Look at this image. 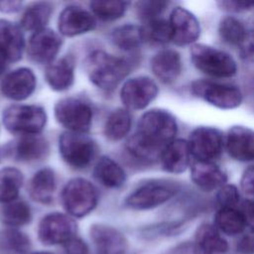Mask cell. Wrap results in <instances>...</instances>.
<instances>
[{
    "instance_id": "ac0fdd59",
    "label": "cell",
    "mask_w": 254,
    "mask_h": 254,
    "mask_svg": "<svg viewBox=\"0 0 254 254\" xmlns=\"http://www.w3.org/2000/svg\"><path fill=\"white\" fill-rule=\"evenodd\" d=\"M228 154L240 162L254 161V130L244 126L231 127L226 135Z\"/></svg>"
},
{
    "instance_id": "60d3db41",
    "label": "cell",
    "mask_w": 254,
    "mask_h": 254,
    "mask_svg": "<svg viewBox=\"0 0 254 254\" xmlns=\"http://www.w3.org/2000/svg\"><path fill=\"white\" fill-rule=\"evenodd\" d=\"M240 187L247 198L254 199V165L243 172L240 180Z\"/></svg>"
},
{
    "instance_id": "d6a6232c",
    "label": "cell",
    "mask_w": 254,
    "mask_h": 254,
    "mask_svg": "<svg viewBox=\"0 0 254 254\" xmlns=\"http://www.w3.org/2000/svg\"><path fill=\"white\" fill-rule=\"evenodd\" d=\"M30 248L31 241L25 233L11 227L0 231L1 254H28Z\"/></svg>"
},
{
    "instance_id": "3957f363",
    "label": "cell",
    "mask_w": 254,
    "mask_h": 254,
    "mask_svg": "<svg viewBox=\"0 0 254 254\" xmlns=\"http://www.w3.org/2000/svg\"><path fill=\"white\" fill-rule=\"evenodd\" d=\"M2 121L5 128L13 134L39 135L46 126L47 114L38 105L15 104L3 111Z\"/></svg>"
},
{
    "instance_id": "f546056e",
    "label": "cell",
    "mask_w": 254,
    "mask_h": 254,
    "mask_svg": "<svg viewBox=\"0 0 254 254\" xmlns=\"http://www.w3.org/2000/svg\"><path fill=\"white\" fill-rule=\"evenodd\" d=\"M53 13V6L48 2H36L31 4L21 18V26L34 33L46 28Z\"/></svg>"
},
{
    "instance_id": "5bb4252c",
    "label": "cell",
    "mask_w": 254,
    "mask_h": 254,
    "mask_svg": "<svg viewBox=\"0 0 254 254\" xmlns=\"http://www.w3.org/2000/svg\"><path fill=\"white\" fill-rule=\"evenodd\" d=\"M37 78L32 69L19 67L7 73L0 82V91L8 99L21 101L35 91Z\"/></svg>"
},
{
    "instance_id": "9a60e30c",
    "label": "cell",
    "mask_w": 254,
    "mask_h": 254,
    "mask_svg": "<svg viewBox=\"0 0 254 254\" xmlns=\"http://www.w3.org/2000/svg\"><path fill=\"white\" fill-rule=\"evenodd\" d=\"M169 23L172 41L178 46L190 45L199 37L200 27L196 17L184 7H177L172 11Z\"/></svg>"
},
{
    "instance_id": "5b68a950",
    "label": "cell",
    "mask_w": 254,
    "mask_h": 254,
    "mask_svg": "<svg viewBox=\"0 0 254 254\" xmlns=\"http://www.w3.org/2000/svg\"><path fill=\"white\" fill-rule=\"evenodd\" d=\"M180 188L181 186L177 182L170 180L150 181L132 191L126 197L124 204L135 210L152 209L175 196Z\"/></svg>"
},
{
    "instance_id": "b9f144b4",
    "label": "cell",
    "mask_w": 254,
    "mask_h": 254,
    "mask_svg": "<svg viewBox=\"0 0 254 254\" xmlns=\"http://www.w3.org/2000/svg\"><path fill=\"white\" fill-rule=\"evenodd\" d=\"M219 7L228 12H243L254 8V1H238V0H227L219 1L217 3Z\"/></svg>"
},
{
    "instance_id": "d6986e66",
    "label": "cell",
    "mask_w": 254,
    "mask_h": 254,
    "mask_svg": "<svg viewBox=\"0 0 254 254\" xmlns=\"http://www.w3.org/2000/svg\"><path fill=\"white\" fill-rule=\"evenodd\" d=\"M25 39L19 26L0 19V55L4 60L17 62L22 58Z\"/></svg>"
},
{
    "instance_id": "30bf717a",
    "label": "cell",
    "mask_w": 254,
    "mask_h": 254,
    "mask_svg": "<svg viewBox=\"0 0 254 254\" xmlns=\"http://www.w3.org/2000/svg\"><path fill=\"white\" fill-rule=\"evenodd\" d=\"M76 223L70 215L52 212L45 215L38 226V237L45 245H64L75 237Z\"/></svg>"
},
{
    "instance_id": "bcb514c9",
    "label": "cell",
    "mask_w": 254,
    "mask_h": 254,
    "mask_svg": "<svg viewBox=\"0 0 254 254\" xmlns=\"http://www.w3.org/2000/svg\"><path fill=\"white\" fill-rule=\"evenodd\" d=\"M240 210L244 215L247 225H249L250 227H254V199L246 198L241 203Z\"/></svg>"
},
{
    "instance_id": "e0dca14e",
    "label": "cell",
    "mask_w": 254,
    "mask_h": 254,
    "mask_svg": "<svg viewBox=\"0 0 254 254\" xmlns=\"http://www.w3.org/2000/svg\"><path fill=\"white\" fill-rule=\"evenodd\" d=\"M89 234L97 254H125L127 251L128 242L126 237L110 225L92 224Z\"/></svg>"
},
{
    "instance_id": "7a4b0ae2",
    "label": "cell",
    "mask_w": 254,
    "mask_h": 254,
    "mask_svg": "<svg viewBox=\"0 0 254 254\" xmlns=\"http://www.w3.org/2000/svg\"><path fill=\"white\" fill-rule=\"evenodd\" d=\"M132 66L131 61L101 50L93 51L84 61L89 80L105 91L113 90L128 75Z\"/></svg>"
},
{
    "instance_id": "d4e9b609",
    "label": "cell",
    "mask_w": 254,
    "mask_h": 254,
    "mask_svg": "<svg viewBox=\"0 0 254 254\" xmlns=\"http://www.w3.org/2000/svg\"><path fill=\"white\" fill-rule=\"evenodd\" d=\"M193 242L203 254H225L229 249L227 240L210 223H201L196 228Z\"/></svg>"
},
{
    "instance_id": "7402d4cb",
    "label": "cell",
    "mask_w": 254,
    "mask_h": 254,
    "mask_svg": "<svg viewBox=\"0 0 254 254\" xmlns=\"http://www.w3.org/2000/svg\"><path fill=\"white\" fill-rule=\"evenodd\" d=\"M151 69L154 75L164 83L174 82L182 72V60L174 50H162L151 60Z\"/></svg>"
},
{
    "instance_id": "6da1fadb",
    "label": "cell",
    "mask_w": 254,
    "mask_h": 254,
    "mask_svg": "<svg viewBox=\"0 0 254 254\" xmlns=\"http://www.w3.org/2000/svg\"><path fill=\"white\" fill-rule=\"evenodd\" d=\"M178 132L176 118L167 110L151 109L145 112L136 132L128 139L129 154L143 162H154L161 158L166 147L175 140Z\"/></svg>"
},
{
    "instance_id": "2e32d148",
    "label": "cell",
    "mask_w": 254,
    "mask_h": 254,
    "mask_svg": "<svg viewBox=\"0 0 254 254\" xmlns=\"http://www.w3.org/2000/svg\"><path fill=\"white\" fill-rule=\"evenodd\" d=\"M95 19L91 13L77 5L66 6L58 20L59 32L66 37H74L94 29Z\"/></svg>"
},
{
    "instance_id": "83f0119b",
    "label": "cell",
    "mask_w": 254,
    "mask_h": 254,
    "mask_svg": "<svg viewBox=\"0 0 254 254\" xmlns=\"http://www.w3.org/2000/svg\"><path fill=\"white\" fill-rule=\"evenodd\" d=\"M214 226L225 235L235 236L245 231L247 222L237 207H220L214 215Z\"/></svg>"
},
{
    "instance_id": "4316f807",
    "label": "cell",
    "mask_w": 254,
    "mask_h": 254,
    "mask_svg": "<svg viewBox=\"0 0 254 254\" xmlns=\"http://www.w3.org/2000/svg\"><path fill=\"white\" fill-rule=\"evenodd\" d=\"M93 176L97 182L109 189H118L126 181V174L122 167L106 156L101 157L95 164Z\"/></svg>"
},
{
    "instance_id": "74e56055",
    "label": "cell",
    "mask_w": 254,
    "mask_h": 254,
    "mask_svg": "<svg viewBox=\"0 0 254 254\" xmlns=\"http://www.w3.org/2000/svg\"><path fill=\"white\" fill-rule=\"evenodd\" d=\"M168 5L166 1H140L135 5V13L141 20L149 22L160 18Z\"/></svg>"
},
{
    "instance_id": "681fc988",
    "label": "cell",
    "mask_w": 254,
    "mask_h": 254,
    "mask_svg": "<svg viewBox=\"0 0 254 254\" xmlns=\"http://www.w3.org/2000/svg\"><path fill=\"white\" fill-rule=\"evenodd\" d=\"M30 254H52L50 252H44V251H39V252H33V253H30Z\"/></svg>"
},
{
    "instance_id": "8992f818",
    "label": "cell",
    "mask_w": 254,
    "mask_h": 254,
    "mask_svg": "<svg viewBox=\"0 0 254 254\" xmlns=\"http://www.w3.org/2000/svg\"><path fill=\"white\" fill-rule=\"evenodd\" d=\"M98 201L96 188L87 180L74 178L66 183L62 191V203L72 217H83L90 213Z\"/></svg>"
},
{
    "instance_id": "484cf974",
    "label": "cell",
    "mask_w": 254,
    "mask_h": 254,
    "mask_svg": "<svg viewBox=\"0 0 254 254\" xmlns=\"http://www.w3.org/2000/svg\"><path fill=\"white\" fill-rule=\"evenodd\" d=\"M57 188L56 174L50 168H43L36 172L29 183V194L39 203L48 204L53 201Z\"/></svg>"
},
{
    "instance_id": "7c38bea8",
    "label": "cell",
    "mask_w": 254,
    "mask_h": 254,
    "mask_svg": "<svg viewBox=\"0 0 254 254\" xmlns=\"http://www.w3.org/2000/svg\"><path fill=\"white\" fill-rule=\"evenodd\" d=\"M156 82L147 76H136L124 82L120 99L126 109L140 110L147 107L158 95Z\"/></svg>"
},
{
    "instance_id": "ee69618b",
    "label": "cell",
    "mask_w": 254,
    "mask_h": 254,
    "mask_svg": "<svg viewBox=\"0 0 254 254\" xmlns=\"http://www.w3.org/2000/svg\"><path fill=\"white\" fill-rule=\"evenodd\" d=\"M239 48L240 56L243 60L254 62V32L247 34L246 39Z\"/></svg>"
},
{
    "instance_id": "44dd1931",
    "label": "cell",
    "mask_w": 254,
    "mask_h": 254,
    "mask_svg": "<svg viewBox=\"0 0 254 254\" xmlns=\"http://www.w3.org/2000/svg\"><path fill=\"white\" fill-rule=\"evenodd\" d=\"M75 62L72 56H64L50 64L45 71L49 86L56 91L67 90L74 81Z\"/></svg>"
},
{
    "instance_id": "7dc6e473",
    "label": "cell",
    "mask_w": 254,
    "mask_h": 254,
    "mask_svg": "<svg viewBox=\"0 0 254 254\" xmlns=\"http://www.w3.org/2000/svg\"><path fill=\"white\" fill-rule=\"evenodd\" d=\"M22 7L20 1H0V12L2 13H15Z\"/></svg>"
},
{
    "instance_id": "cb8c5ba5",
    "label": "cell",
    "mask_w": 254,
    "mask_h": 254,
    "mask_svg": "<svg viewBox=\"0 0 254 254\" xmlns=\"http://www.w3.org/2000/svg\"><path fill=\"white\" fill-rule=\"evenodd\" d=\"M190 151L188 141L175 139L170 143L161 155L163 169L172 174H181L187 170L190 163Z\"/></svg>"
},
{
    "instance_id": "9c48e42d",
    "label": "cell",
    "mask_w": 254,
    "mask_h": 254,
    "mask_svg": "<svg viewBox=\"0 0 254 254\" xmlns=\"http://www.w3.org/2000/svg\"><path fill=\"white\" fill-rule=\"evenodd\" d=\"M190 89L195 96L220 109H233L242 102V93L233 84L195 80L191 83Z\"/></svg>"
},
{
    "instance_id": "ffe728a7",
    "label": "cell",
    "mask_w": 254,
    "mask_h": 254,
    "mask_svg": "<svg viewBox=\"0 0 254 254\" xmlns=\"http://www.w3.org/2000/svg\"><path fill=\"white\" fill-rule=\"evenodd\" d=\"M190 178L193 184L202 190L211 191L220 189L226 184V174L213 162L196 161L190 169Z\"/></svg>"
},
{
    "instance_id": "f35d334b",
    "label": "cell",
    "mask_w": 254,
    "mask_h": 254,
    "mask_svg": "<svg viewBox=\"0 0 254 254\" xmlns=\"http://www.w3.org/2000/svg\"><path fill=\"white\" fill-rule=\"evenodd\" d=\"M216 200L220 207H236L240 201L238 189L233 185L225 184L218 189Z\"/></svg>"
},
{
    "instance_id": "f6af8a7d",
    "label": "cell",
    "mask_w": 254,
    "mask_h": 254,
    "mask_svg": "<svg viewBox=\"0 0 254 254\" xmlns=\"http://www.w3.org/2000/svg\"><path fill=\"white\" fill-rule=\"evenodd\" d=\"M165 254H203L194 242H182L171 249H169Z\"/></svg>"
},
{
    "instance_id": "1f68e13d",
    "label": "cell",
    "mask_w": 254,
    "mask_h": 254,
    "mask_svg": "<svg viewBox=\"0 0 254 254\" xmlns=\"http://www.w3.org/2000/svg\"><path fill=\"white\" fill-rule=\"evenodd\" d=\"M24 182L22 172L13 167L0 170V202L7 203L17 199Z\"/></svg>"
},
{
    "instance_id": "4fadbf2b",
    "label": "cell",
    "mask_w": 254,
    "mask_h": 254,
    "mask_svg": "<svg viewBox=\"0 0 254 254\" xmlns=\"http://www.w3.org/2000/svg\"><path fill=\"white\" fill-rule=\"evenodd\" d=\"M63 41L60 36L50 29L35 32L28 42V56L39 64H52L58 55Z\"/></svg>"
},
{
    "instance_id": "52a82bcc",
    "label": "cell",
    "mask_w": 254,
    "mask_h": 254,
    "mask_svg": "<svg viewBox=\"0 0 254 254\" xmlns=\"http://www.w3.org/2000/svg\"><path fill=\"white\" fill-rule=\"evenodd\" d=\"M95 142L84 134L64 132L59 139L62 159L71 168L81 170L90 165L96 154Z\"/></svg>"
},
{
    "instance_id": "ab89813d",
    "label": "cell",
    "mask_w": 254,
    "mask_h": 254,
    "mask_svg": "<svg viewBox=\"0 0 254 254\" xmlns=\"http://www.w3.org/2000/svg\"><path fill=\"white\" fill-rule=\"evenodd\" d=\"M236 250L240 254H254V227H249L237 242Z\"/></svg>"
},
{
    "instance_id": "603a6c76",
    "label": "cell",
    "mask_w": 254,
    "mask_h": 254,
    "mask_svg": "<svg viewBox=\"0 0 254 254\" xmlns=\"http://www.w3.org/2000/svg\"><path fill=\"white\" fill-rule=\"evenodd\" d=\"M50 151L48 141L40 135L21 136L12 147L13 157L20 162H37L45 159Z\"/></svg>"
},
{
    "instance_id": "4dcf8cb0",
    "label": "cell",
    "mask_w": 254,
    "mask_h": 254,
    "mask_svg": "<svg viewBox=\"0 0 254 254\" xmlns=\"http://www.w3.org/2000/svg\"><path fill=\"white\" fill-rule=\"evenodd\" d=\"M131 125L132 117L128 109L117 108L107 117L104 125V135L110 141H119L129 133Z\"/></svg>"
},
{
    "instance_id": "e575fe53",
    "label": "cell",
    "mask_w": 254,
    "mask_h": 254,
    "mask_svg": "<svg viewBox=\"0 0 254 254\" xmlns=\"http://www.w3.org/2000/svg\"><path fill=\"white\" fill-rule=\"evenodd\" d=\"M218 34L223 42L231 46L240 47L247 37L244 25L236 18L227 16L220 20Z\"/></svg>"
},
{
    "instance_id": "277c9868",
    "label": "cell",
    "mask_w": 254,
    "mask_h": 254,
    "mask_svg": "<svg viewBox=\"0 0 254 254\" xmlns=\"http://www.w3.org/2000/svg\"><path fill=\"white\" fill-rule=\"evenodd\" d=\"M190 59L198 70L212 77H231L237 71L236 62L228 53L207 45H193Z\"/></svg>"
},
{
    "instance_id": "7bdbcfd3",
    "label": "cell",
    "mask_w": 254,
    "mask_h": 254,
    "mask_svg": "<svg viewBox=\"0 0 254 254\" xmlns=\"http://www.w3.org/2000/svg\"><path fill=\"white\" fill-rule=\"evenodd\" d=\"M64 254H89L88 246L79 237H73L64 245Z\"/></svg>"
},
{
    "instance_id": "d590c367",
    "label": "cell",
    "mask_w": 254,
    "mask_h": 254,
    "mask_svg": "<svg viewBox=\"0 0 254 254\" xmlns=\"http://www.w3.org/2000/svg\"><path fill=\"white\" fill-rule=\"evenodd\" d=\"M144 41H148L152 44L164 45L172 41V31L169 21L165 19H155L146 22L142 27Z\"/></svg>"
},
{
    "instance_id": "8d00e7d4",
    "label": "cell",
    "mask_w": 254,
    "mask_h": 254,
    "mask_svg": "<svg viewBox=\"0 0 254 254\" xmlns=\"http://www.w3.org/2000/svg\"><path fill=\"white\" fill-rule=\"evenodd\" d=\"M124 1H92L89 4L92 13L102 21H114L121 18L128 9Z\"/></svg>"
},
{
    "instance_id": "c3c4849f",
    "label": "cell",
    "mask_w": 254,
    "mask_h": 254,
    "mask_svg": "<svg viewBox=\"0 0 254 254\" xmlns=\"http://www.w3.org/2000/svg\"><path fill=\"white\" fill-rule=\"evenodd\" d=\"M5 69V60L3 59V57L0 55V75L3 73Z\"/></svg>"
},
{
    "instance_id": "8fae6325",
    "label": "cell",
    "mask_w": 254,
    "mask_h": 254,
    "mask_svg": "<svg viewBox=\"0 0 254 254\" xmlns=\"http://www.w3.org/2000/svg\"><path fill=\"white\" fill-rule=\"evenodd\" d=\"M188 144L190 155L197 161L212 162L222 152L223 136L214 127L199 126L191 131Z\"/></svg>"
},
{
    "instance_id": "836d02e7",
    "label": "cell",
    "mask_w": 254,
    "mask_h": 254,
    "mask_svg": "<svg viewBox=\"0 0 254 254\" xmlns=\"http://www.w3.org/2000/svg\"><path fill=\"white\" fill-rule=\"evenodd\" d=\"M115 46L124 51H134L144 42L142 27L126 24L115 28L111 34Z\"/></svg>"
},
{
    "instance_id": "f1b7e54d",
    "label": "cell",
    "mask_w": 254,
    "mask_h": 254,
    "mask_svg": "<svg viewBox=\"0 0 254 254\" xmlns=\"http://www.w3.org/2000/svg\"><path fill=\"white\" fill-rule=\"evenodd\" d=\"M31 218V208L24 200L15 199L0 206V221L11 228L26 225Z\"/></svg>"
},
{
    "instance_id": "ba28073f",
    "label": "cell",
    "mask_w": 254,
    "mask_h": 254,
    "mask_svg": "<svg viewBox=\"0 0 254 254\" xmlns=\"http://www.w3.org/2000/svg\"><path fill=\"white\" fill-rule=\"evenodd\" d=\"M55 117L69 132L84 134L91 127L93 112L85 101L75 97H65L56 103Z\"/></svg>"
}]
</instances>
